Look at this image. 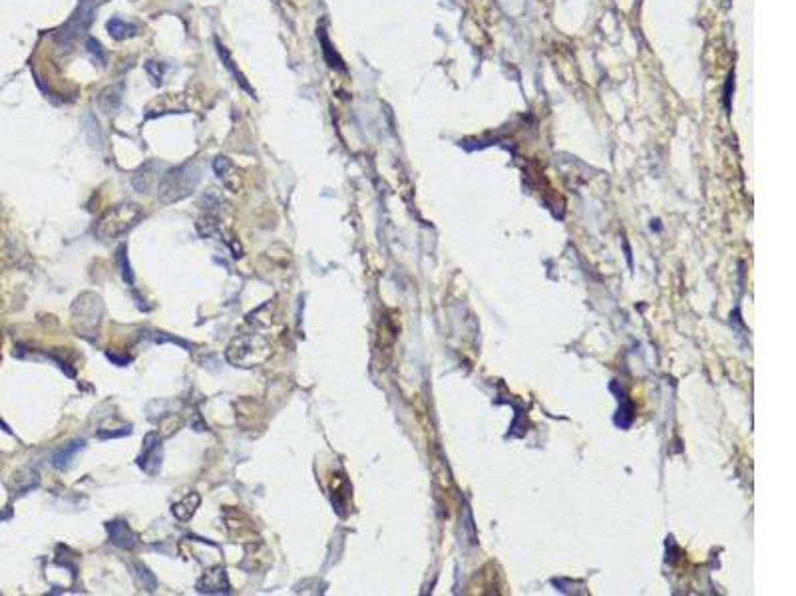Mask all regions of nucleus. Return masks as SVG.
I'll list each match as a JSON object with an SVG mask.
<instances>
[{
    "instance_id": "obj_20",
    "label": "nucleus",
    "mask_w": 796,
    "mask_h": 596,
    "mask_svg": "<svg viewBox=\"0 0 796 596\" xmlns=\"http://www.w3.org/2000/svg\"><path fill=\"white\" fill-rule=\"evenodd\" d=\"M10 515H12V513H10V511H0V521H6V519H8Z\"/></svg>"
},
{
    "instance_id": "obj_9",
    "label": "nucleus",
    "mask_w": 796,
    "mask_h": 596,
    "mask_svg": "<svg viewBox=\"0 0 796 596\" xmlns=\"http://www.w3.org/2000/svg\"><path fill=\"white\" fill-rule=\"evenodd\" d=\"M84 445H86L84 439H76V441H70V443L62 445L58 452L54 453L52 465H54L56 469H60V471H66V469L70 467V463L74 461L76 453H80L84 450Z\"/></svg>"
},
{
    "instance_id": "obj_18",
    "label": "nucleus",
    "mask_w": 796,
    "mask_h": 596,
    "mask_svg": "<svg viewBox=\"0 0 796 596\" xmlns=\"http://www.w3.org/2000/svg\"><path fill=\"white\" fill-rule=\"evenodd\" d=\"M88 52H90V54H94L98 62H102V64L105 62L104 50H102V46H100V42L98 40H94V38H90V40H88Z\"/></svg>"
},
{
    "instance_id": "obj_5",
    "label": "nucleus",
    "mask_w": 796,
    "mask_h": 596,
    "mask_svg": "<svg viewBox=\"0 0 796 596\" xmlns=\"http://www.w3.org/2000/svg\"><path fill=\"white\" fill-rule=\"evenodd\" d=\"M94 12H96V8L90 6V2H82L78 6V10L72 14V18L66 22L62 30L58 32V42H72L78 36H82L94 21Z\"/></svg>"
},
{
    "instance_id": "obj_12",
    "label": "nucleus",
    "mask_w": 796,
    "mask_h": 596,
    "mask_svg": "<svg viewBox=\"0 0 796 596\" xmlns=\"http://www.w3.org/2000/svg\"><path fill=\"white\" fill-rule=\"evenodd\" d=\"M108 32H110V36L114 40H126V38L136 36L138 28L134 24H129V22L122 21V18H112V21L108 22Z\"/></svg>"
},
{
    "instance_id": "obj_19",
    "label": "nucleus",
    "mask_w": 796,
    "mask_h": 596,
    "mask_svg": "<svg viewBox=\"0 0 796 596\" xmlns=\"http://www.w3.org/2000/svg\"><path fill=\"white\" fill-rule=\"evenodd\" d=\"M146 70L149 72L151 78H156V83L160 86V83H162V74H164V66L158 62H147Z\"/></svg>"
},
{
    "instance_id": "obj_3",
    "label": "nucleus",
    "mask_w": 796,
    "mask_h": 596,
    "mask_svg": "<svg viewBox=\"0 0 796 596\" xmlns=\"http://www.w3.org/2000/svg\"><path fill=\"white\" fill-rule=\"evenodd\" d=\"M199 183V171L193 164H184L169 169L158 187L162 203H177L189 197Z\"/></svg>"
},
{
    "instance_id": "obj_17",
    "label": "nucleus",
    "mask_w": 796,
    "mask_h": 596,
    "mask_svg": "<svg viewBox=\"0 0 796 596\" xmlns=\"http://www.w3.org/2000/svg\"><path fill=\"white\" fill-rule=\"evenodd\" d=\"M118 255H120L118 261H120V268H122V276H124V281H126L127 285H132V283H134V274H132V267H129V263H127L126 247L120 248Z\"/></svg>"
},
{
    "instance_id": "obj_15",
    "label": "nucleus",
    "mask_w": 796,
    "mask_h": 596,
    "mask_svg": "<svg viewBox=\"0 0 796 596\" xmlns=\"http://www.w3.org/2000/svg\"><path fill=\"white\" fill-rule=\"evenodd\" d=\"M213 169H215L217 177H219L225 185L229 187V175L231 173H235V167H233V164H231L229 159H227V157H215Z\"/></svg>"
},
{
    "instance_id": "obj_7",
    "label": "nucleus",
    "mask_w": 796,
    "mask_h": 596,
    "mask_svg": "<svg viewBox=\"0 0 796 596\" xmlns=\"http://www.w3.org/2000/svg\"><path fill=\"white\" fill-rule=\"evenodd\" d=\"M197 591L203 593V595H229L231 584L225 569L223 567H213L210 571H206L203 576L199 578V582H197Z\"/></svg>"
},
{
    "instance_id": "obj_10",
    "label": "nucleus",
    "mask_w": 796,
    "mask_h": 596,
    "mask_svg": "<svg viewBox=\"0 0 796 596\" xmlns=\"http://www.w3.org/2000/svg\"><path fill=\"white\" fill-rule=\"evenodd\" d=\"M199 503H201V495L191 491V493L186 495L182 501L173 503L171 513H173V517H175L177 521H189V519L195 515V511H197Z\"/></svg>"
},
{
    "instance_id": "obj_14",
    "label": "nucleus",
    "mask_w": 796,
    "mask_h": 596,
    "mask_svg": "<svg viewBox=\"0 0 796 596\" xmlns=\"http://www.w3.org/2000/svg\"><path fill=\"white\" fill-rule=\"evenodd\" d=\"M319 40L323 44V52H325V58H327L329 66H331V68H336V70H345L343 60L338 58V54L333 50V44H331V40H327V36H325L323 30H319Z\"/></svg>"
},
{
    "instance_id": "obj_6",
    "label": "nucleus",
    "mask_w": 796,
    "mask_h": 596,
    "mask_svg": "<svg viewBox=\"0 0 796 596\" xmlns=\"http://www.w3.org/2000/svg\"><path fill=\"white\" fill-rule=\"evenodd\" d=\"M162 461H164L162 437H160L158 433H147L146 439H144L142 453L138 455L136 463H138L146 473H158L160 471V467H162Z\"/></svg>"
},
{
    "instance_id": "obj_2",
    "label": "nucleus",
    "mask_w": 796,
    "mask_h": 596,
    "mask_svg": "<svg viewBox=\"0 0 796 596\" xmlns=\"http://www.w3.org/2000/svg\"><path fill=\"white\" fill-rule=\"evenodd\" d=\"M142 219V209L136 203H124V205L112 207L105 211L104 215L96 221L94 225V235L100 241H116L129 233L138 221Z\"/></svg>"
},
{
    "instance_id": "obj_1",
    "label": "nucleus",
    "mask_w": 796,
    "mask_h": 596,
    "mask_svg": "<svg viewBox=\"0 0 796 596\" xmlns=\"http://www.w3.org/2000/svg\"><path fill=\"white\" fill-rule=\"evenodd\" d=\"M273 356V344L263 334H241L231 340L225 358L237 368H257L269 362Z\"/></svg>"
},
{
    "instance_id": "obj_16",
    "label": "nucleus",
    "mask_w": 796,
    "mask_h": 596,
    "mask_svg": "<svg viewBox=\"0 0 796 596\" xmlns=\"http://www.w3.org/2000/svg\"><path fill=\"white\" fill-rule=\"evenodd\" d=\"M136 575H138V578L142 580V584H144L146 591H153V588H156V578H153V575L147 571L146 567L136 565Z\"/></svg>"
},
{
    "instance_id": "obj_11",
    "label": "nucleus",
    "mask_w": 796,
    "mask_h": 596,
    "mask_svg": "<svg viewBox=\"0 0 796 596\" xmlns=\"http://www.w3.org/2000/svg\"><path fill=\"white\" fill-rule=\"evenodd\" d=\"M215 48H217V54H219V58H221V62L225 64V68H227V70H229L231 74L235 76V80H237V83H239V86H241V88L245 90V92H249V94H251V96H253L251 86H249V83L245 82V76H243V74H241V72L237 70V66H235V60L231 58L229 50H227V48H225V46H223L221 42L217 40V38H215Z\"/></svg>"
},
{
    "instance_id": "obj_13",
    "label": "nucleus",
    "mask_w": 796,
    "mask_h": 596,
    "mask_svg": "<svg viewBox=\"0 0 796 596\" xmlns=\"http://www.w3.org/2000/svg\"><path fill=\"white\" fill-rule=\"evenodd\" d=\"M122 92H120V86H112V88H105V90H102L100 92V98H98V103H100V107L104 109V112H116L118 107H120V102H122Z\"/></svg>"
},
{
    "instance_id": "obj_8",
    "label": "nucleus",
    "mask_w": 796,
    "mask_h": 596,
    "mask_svg": "<svg viewBox=\"0 0 796 596\" xmlns=\"http://www.w3.org/2000/svg\"><path fill=\"white\" fill-rule=\"evenodd\" d=\"M104 527L108 539H110V543L114 547L124 549V551H132L138 545V534L132 531V527L127 525L126 521H108Z\"/></svg>"
},
{
    "instance_id": "obj_4",
    "label": "nucleus",
    "mask_w": 796,
    "mask_h": 596,
    "mask_svg": "<svg viewBox=\"0 0 796 596\" xmlns=\"http://www.w3.org/2000/svg\"><path fill=\"white\" fill-rule=\"evenodd\" d=\"M102 316H104L102 298L94 292H84L72 305V328L82 338L94 340L100 332Z\"/></svg>"
}]
</instances>
